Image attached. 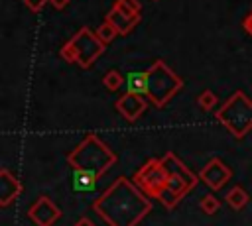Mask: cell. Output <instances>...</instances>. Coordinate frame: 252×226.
I'll return each mask as SVG.
<instances>
[{
  "label": "cell",
  "instance_id": "cell-10",
  "mask_svg": "<svg viewBox=\"0 0 252 226\" xmlns=\"http://www.w3.org/2000/svg\"><path fill=\"white\" fill-rule=\"evenodd\" d=\"M148 108V102H146V96H138V94H132V92H126L122 94L118 100H116V110L128 120V122H136L142 112Z\"/></svg>",
  "mask_w": 252,
  "mask_h": 226
},
{
  "label": "cell",
  "instance_id": "cell-17",
  "mask_svg": "<svg viewBox=\"0 0 252 226\" xmlns=\"http://www.w3.org/2000/svg\"><path fill=\"white\" fill-rule=\"evenodd\" d=\"M199 208H201L205 214H215V212L220 208V200H219L215 195H205V197L199 200Z\"/></svg>",
  "mask_w": 252,
  "mask_h": 226
},
{
  "label": "cell",
  "instance_id": "cell-7",
  "mask_svg": "<svg viewBox=\"0 0 252 226\" xmlns=\"http://www.w3.org/2000/svg\"><path fill=\"white\" fill-rule=\"evenodd\" d=\"M67 45L71 47V51H73V55H75V61H77L83 69L91 67V63H93L98 55H102V51H104V47H106V45L96 37V33H93L87 26L81 28V29L67 41Z\"/></svg>",
  "mask_w": 252,
  "mask_h": 226
},
{
  "label": "cell",
  "instance_id": "cell-5",
  "mask_svg": "<svg viewBox=\"0 0 252 226\" xmlns=\"http://www.w3.org/2000/svg\"><path fill=\"white\" fill-rule=\"evenodd\" d=\"M183 86V79L177 77L163 61H154L148 69V100L161 108Z\"/></svg>",
  "mask_w": 252,
  "mask_h": 226
},
{
  "label": "cell",
  "instance_id": "cell-13",
  "mask_svg": "<svg viewBox=\"0 0 252 226\" xmlns=\"http://www.w3.org/2000/svg\"><path fill=\"white\" fill-rule=\"evenodd\" d=\"M104 22L112 24L120 35H126V33H130V31H132V28H134L140 20H130V18H126L122 12H118L116 8H110V12L104 16Z\"/></svg>",
  "mask_w": 252,
  "mask_h": 226
},
{
  "label": "cell",
  "instance_id": "cell-23",
  "mask_svg": "<svg viewBox=\"0 0 252 226\" xmlns=\"http://www.w3.org/2000/svg\"><path fill=\"white\" fill-rule=\"evenodd\" d=\"M122 6H126L128 10H132V12H136V14H140V2L138 0H118Z\"/></svg>",
  "mask_w": 252,
  "mask_h": 226
},
{
  "label": "cell",
  "instance_id": "cell-24",
  "mask_svg": "<svg viewBox=\"0 0 252 226\" xmlns=\"http://www.w3.org/2000/svg\"><path fill=\"white\" fill-rule=\"evenodd\" d=\"M242 26H244V29H246V33H250L252 35V12L242 20Z\"/></svg>",
  "mask_w": 252,
  "mask_h": 226
},
{
  "label": "cell",
  "instance_id": "cell-20",
  "mask_svg": "<svg viewBox=\"0 0 252 226\" xmlns=\"http://www.w3.org/2000/svg\"><path fill=\"white\" fill-rule=\"evenodd\" d=\"M112 8H116L118 12H122V14H124L126 18H130V20H140V14H136V12H132V10H128V8H126V6H122V4L118 2V0H116V2L112 4Z\"/></svg>",
  "mask_w": 252,
  "mask_h": 226
},
{
  "label": "cell",
  "instance_id": "cell-1",
  "mask_svg": "<svg viewBox=\"0 0 252 226\" xmlns=\"http://www.w3.org/2000/svg\"><path fill=\"white\" fill-rule=\"evenodd\" d=\"M93 210L108 226H138L152 210V200L130 179L118 177L94 202Z\"/></svg>",
  "mask_w": 252,
  "mask_h": 226
},
{
  "label": "cell",
  "instance_id": "cell-6",
  "mask_svg": "<svg viewBox=\"0 0 252 226\" xmlns=\"http://www.w3.org/2000/svg\"><path fill=\"white\" fill-rule=\"evenodd\" d=\"M132 181L152 198H159L169 187V171L161 159H148L132 177Z\"/></svg>",
  "mask_w": 252,
  "mask_h": 226
},
{
  "label": "cell",
  "instance_id": "cell-2",
  "mask_svg": "<svg viewBox=\"0 0 252 226\" xmlns=\"http://www.w3.org/2000/svg\"><path fill=\"white\" fill-rule=\"evenodd\" d=\"M67 163L73 171H87L100 177L116 163V155L94 134H87V138L67 155Z\"/></svg>",
  "mask_w": 252,
  "mask_h": 226
},
{
  "label": "cell",
  "instance_id": "cell-21",
  "mask_svg": "<svg viewBox=\"0 0 252 226\" xmlns=\"http://www.w3.org/2000/svg\"><path fill=\"white\" fill-rule=\"evenodd\" d=\"M45 2H47V0H24V4H26L32 12H39V10L43 8Z\"/></svg>",
  "mask_w": 252,
  "mask_h": 226
},
{
  "label": "cell",
  "instance_id": "cell-19",
  "mask_svg": "<svg viewBox=\"0 0 252 226\" xmlns=\"http://www.w3.org/2000/svg\"><path fill=\"white\" fill-rule=\"evenodd\" d=\"M197 102H199V106H201L203 110H213L215 104H217V96H215L213 90H203V92L199 94Z\"/></svg>",
  "mask_w": 252,
  "mask_h": 226
},
{
  "label": "cell",
  "instance_id": "cell-4",
  "mask_svg": "<svg viewBox=\"0 0 252 226\" xmlns=\"http://www.w3.org/2000/svg\"><path fill=\"white\" fill-rule=\"evenodd\" d=\"M217 120L236 138H244L248 130H252V102L246 98L242 90H236L222 106L217 110Z\"/></svg>",
  "mask_w": 252,
  "mask_h": 226
},
{
  "label": "cell",
  "instance_id": "cell-14",
  "mask_svg": "<svg viewBox=\"0 0 252 226\" xmlns=\"http://www.w3.org/2000/svg\"><path fill=\"white\" fill-rule=\"evenodd\" d=\"M98 177L87 171H73V189L75 191H93Z\"/></svg>",
  "mask_w": 252,
  "mask_h": 226
},
{
  "label": "cell",
  "instance_id": "cell-11",
  "mask_svg": "<svg viewBox=\"0 0 252 226\" xmlns=\"http://www.w3.org/2000/svg\"><path fill=\"white\" fill-rule=\"evenodd\" d=\"M22 193V183L6 167L0 169V206H8Z\"/></svg>",
  "mask_w": 252,
  "mask_h": 226
},
{
  "label": "cell",
  "instance_id": "cell-22",
  "mask_svg": "<svg viewBox=\"0 0 252 226\" xmlns=\"http://www.w3.org/2000/svg\"><path fill=\"white\" fill-rule=\"evenodd\" d=\"M61 57H63L67 63H77V61H75V55H73V51H71V47H69L67 43L61 47Z\"/></svg>",
  "mask_w": 252,
  "mask_h": 226
},
{
  "label": "cell",
  "instance_id": "cell-26",
  "mask_svg": "<svg viewBox=\"0 0 252 226\" xmlns=\"http://www.w3.org/2000/svg\"><path fill=\"white\" fill-rule=\"evenodd\" d=\"M73 226H96V224H93L89 218H81V220H79V222H75Z\"/></svg>",
  "mask_w": 252,
  "mask_h": 226
},
{
  "label": "cell",
  "instance_id": "cell-3",
  "mask_svg": "<svg viewBox=\"0 0 252 226\" xmlns=\"http://www.w3.org/2000/svg\"><path fill=\"white\" fill-rule=\"evenodd\" d=\"M161 161H163V165H165L167 171H169V187H167V191L159 197V200H161V204H163L165 208H175L177 202H179L189 191L195 189L199 177H197L193 171H189V167H185V165L177 159V155H173L171 151H167V153L161 157Z\"/></svg>",
  "mask_w": 252,
  "mask_h": 226
},
{
  "label": "cell",
  "instance_id": "cell-25",
  "mask_svg": "<svg viewBox=\"0 0 252 226\" xmlns=\"http://www.w3.org/2000/svg\"><path fill=\"white\" fill-rule=\"evenodd\" d=\"M49 4H51L55 10H63V8L69 4V0H49Z\"/></svg>",
  "mask_w": 252,
  "mask_h": 226
},
{
  "label": "cell",
  "instance_id": "cell-12",
  "mask_svg": "<svg viewBox=\"0 0 252 226\" xmlns=\"http://www.w3.org/2000/svg\"><path fill=\"white\" fill-rule=\"evenodd\" d=\"M126 92L148 96V71H132L126 77Z\"/></svg>",
  "mask_w": 252,
  "mask_h": 226
},
{
  "label": "cell",
  "instance_id": "cell-18",
  "mask_svg": "<svg viewBox=\"0 0 252 226\" xmlns=\"http://www.w3.org/2000/svg\"><path fill=\"white\" fill-rule=\"evenodd\" d=\"M122 83H124V79H122V75L118 73V71H108L104 77H102V85L108 88V90H118L120 86H122Z\"/></svg>",
  "mask_w": 252,
  "mask_h": 226
},
{
  "label": "cell",
  "instance_id": "cell-15",
  "mask_svg": "<svg viewBox=\"0 0 252 226\" xmlns=\"http://www.w3.org/2000/svg\"><path fill=\"white\" fill-rule=\"evenodd\" d=\"M224 198H226V202L230 204V208H234V210H240V208H244L246 206V202L250 200V197H248V193L242 189V187H232L226 195H224Z\"/></svg>",
  "mask_w": 252,
  "mask_h": 226
},
{
  "label": "cell",
  "instance_id": "cell-9",
  "mask_svg": "<svg viewBox=\"0 0 252 226\" xmlns=\"http://www.w3.org/2000/svg\"><path fill=\"white\" fill-rule=\"evenodd\" d=\"M232 177V171L228 165H224L219 157L209 159V163L199 171V179L213 191H219L228 179Z\"/></svg>",
  "mask_w": 252,
  "mask_h": 226
},
{
  "label": "cell",
  "instance_id": "cell-8",
  "mask_svg": "<svg viewBox=\"0 0 252 226\" xmlns=\"http://www.w3.org/2000/svg\"><path fill=\"white\" fill-rule=\"evenodd\" d=\"M28 216L30 220L35 224V226H53L59 216H61V210L55 206V202L49 198V197H39L28 210Z\"/></svg>",
  "mask_w": 252,
  "mask_h": 226
},
{
  "label": "cell",
  "instance_id": "cell-16",
  "mask_svg": "<svg viewBox=\"0 0 252 226\" xmlns=\"http://www.w3.org/2000/svg\"><path fill=\"white\" fill-rule=\"evenodd\" d=\"M94 33H96V37H98V39H100L104 45H108V43H110V41H112V39L118 35L116 28H114L112 24H108V22H102V24L96 28V31H94Z\"/></svg>",
  "mask_w": 252,
  "mask_h": 226
}]
</instances>
